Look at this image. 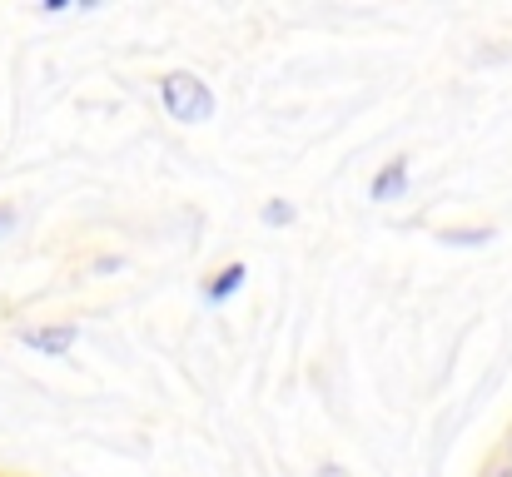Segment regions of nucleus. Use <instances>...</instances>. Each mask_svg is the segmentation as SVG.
<instances>
[{"label":"nucleus","mask_w":512,"mask_h":477,"mask_svg":"<svg viewBox=\"0 0 512 477\" xmlns=\"http://www.w3.org/2000/svg\"><path fill=\"white\" fill-rule=\"evenodd\" d=\"M160 100H165L170 120H179V125H204V120H214V90H209L199 75H189V70H174V75L160 80Z\"/></svg>","instance_id":"nucleus-1"},{"label":"nucleus","mask_w":512,"mask_h":477,"mask_svg":"<svg viewBox=\"0 0 512 477\" xmlns=\"http://www.w3.org/2000/svg\"><path fill=\"white\" fill-rule=\"evenodd\" d=\"M75 338H80V328H75V323H40V328H25V333H20V343H25V348H35V353H45V358L70 353V348H75Z\"/></svg>","instance_id":"nucleus-2"},{"label":"nucleus","mask_w":512,"mask_h":477,"mask_svg":"<svg viewBox=\"0 0 512 477\" xmlns=\"http://www.w3.org/2000/svg\"><path fill=\"white\" fill-rule=\"evenodd\" d=\"M408 194V159H388L378 174H373V184H368V199H378V204H393V199H403Z\"/></svg>","instance_id":"nucleus-3"},{"label":"nucleus","mask_w":512,"mask_h":477,"mask_svg":"<svg viewBox=\"0 0 512 477\" xmlns=\"http://www.w3.org/2000/svg\"><path fill=\"white\" fill-rule=\"evenodd\" d=\"M244 279H249V269H244V264L219 269V274L209 279V289H204V304H224V299H234V294L244 289Z\"/></svg>","instance_id":"nucleus-4"},{"label":"nucleus","mask_w":512,"mask_h":477,"mask_svg":"<svg viewBox=\"0 0 512 477\" xmlns=\"http://www.w3.org/2000/svg\"><path fill=\"white\" fill-rule=\"evenodd\" d=\"M264 224H274V229H289V224H294V204H289V199H274V204H264Z\"/></svg>","instance_id":"nucleus-5"},{"label":"nucleus","mask_w":512,"mask_h":477,"mask_svg":"<svg viewBox=\"0 0 512 477\" xmlns=\"http://www.w3.org/2000/svg\"><path fill=\"white\" fill-rule=\"evenodd\" d=\"M488 239H493V229H448L443 234V244H473V249L488 244Z\"/></svg>","instance_id":"nucleus-6"},{"label":"nucleus","mask_w":512,"mask_h":477,"mask_svg":"<svg viewBox=\"0 0 512 477\" xmlns=\"http://www.w3.org/2000/svg\"><path fill=\"white\" fill-rule=\"evenodd\" d=\"M10 229H15V209H10V204H0V239H5Z\"/></svg>","instance_id":"nucleus-7"},{"label":"nucleus","mask_w":512,"mask_h":477,"mask_svg":"<svg viewBox=\"0 0 512 477\" xmlns=\"http://www.w3.org/2000/svg\"><path fill=\"white\" fill-rule=\"evenodd\" d=\"M488 477H512V463H503V468H493Z\"/></svg>","instance_id":"nucleus-8"},{"label":"nucleus","mask_w":512,"mask_h":477,"mask_svg":"<svg viewBox=\"0 0 512 477\" xmlns=\"http://www.w3.org/2000/svg\"><path fill=\"white\" fill-rule=\"evenodd\" d=\"M324 477H343V473H339V468H324Z\"/></svg>","instance_id":"nucleus-9"},{"label":"nucleus","mask_w":512,"mask_h":477,"mask_svg":"<svg viewBox=\"0 0 512 477\" xmlns=\"http://www.w3.org/2000/svg\"><path fill=\"white\" fill-rule=\"evenodd\" d=\"M508 453H512V443H508Z\"/></svg>","instance_id":"nucleus-10"}]
</instances>
